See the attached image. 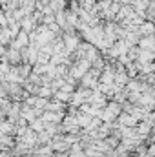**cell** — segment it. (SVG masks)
I'll list each match as a JSON object with an SVG mask.
<instances>
[{"instance_id": "1", "label": "cell", "mask_w": 155, "mask_h": 157, "mask_svg": "<svg viewBox=\"0 0 155 157\" xmlns=\"http://www.w3.org/2000/svg\"><path fill=\"white\" fill-rule=\"evenodd\" d=\"M155 62V53L152 49H141L139 48V59H137V64H152Z\"/></svg>"}, {"instance_id": "4", "label": "cell", "mask_w": 155, "mask_h": 157, "mask_svg": "<svg viewBox=\"0 0 155 157\" xmlns=\"http://www.w3.org/2000/svg\"><path fill=\"white\" fill-rule=\"evenodd\" d=\"M28 42H29V37H28V33H26V31H20L13 46H15V49H22V48H26V46H28Z\"/></svg>"}, {"instance_id": "3", "label": "cell", "mask_w": 155, "mask_h": 157, "mask_svg": "<svg viewBox=\"0 0 155 157\" xmlns=\"http://www.w3.org/2000/svg\"><path fill=\"white\" fill-rule=\"evenodd\" d=\"M119 122H120V128H137V119L131 117L130 113H120Z\"/></svg>"}, {"instance_id": "2", "label": "cell", "mask_w": 155, "mask_h": 157, "mask_svg": "<svg viewBox=\"0 0 155 157\" xmlns=\"http://www.w3.org/2000/svg\"><path fill=\"white\" fill-rule=\"evenodd\" d=\"M137 33L141 35V39H142V37H153L155 35V24L150 22V20H146V22L137 29Z\"/></svg>"}]
</instances>
